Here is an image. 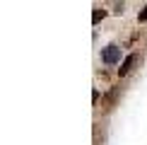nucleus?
Returning <instances> with one entry per match:
<instances>
[{
	"mask_svg": "<svg viewBox=\"0 0 147 145\" xmlns=\"http://www.w3.org/2000/svg\"><path fill=\"white\" fill-rule=\"evenodd\" d=\"M101 17H104V10H96V12H94V17H92V20H94V22H99Z\"/></svg>",
	"mask_w": 147,
	"mask_h": 145,
	"instance_id": "4",
	"label": "nucleus"
},
{
	"mask_svg": "<svg viewBox=\"0 0 147 145\" xmlns=\"http://www.w3.org/2000/svg\"><path fill=\"white\" fill-rule=\"evenodd\" d=\"M101 58H104V63H109V65L118 63V60H121V48L118 46H106L104 53H101Z\"/></svg>",
	"mask_w": 147,
	"mask_h": 145,
	"instance_id": "1",
	"label": "nucleus"
},
{
	"mask_svg": "<svg viewBox=\"0 0 147 145\" xmlns=\"http://www.w3.org/2000/svg\"><path fill=\"white\" fill-rule=\"evenodd\" d=\"M138 20H140V22H147V5L142 7V12H140V15H138Z\"/></svg>",
	"mask_w": 147,
	"mask_h": 145,
	"instance_id": "3",
	"label": "nucleus"
},
{
	"mask_svg": "<svg viewBox=\"0 0 147 145\" xmlns=\"http://www.w3.org/2000/svg\"><path fill=\"white\" fill-rule=\"evenodd\" d=\"M135 60H138V56H135V53H130V56H128V58L123 60V65L118 68V72H121V75H125V72L133 68V63H135Z\"/></svg>",
	"mask_w": 147,
	"mask_h": 145,
	"instance_id": "2",
	"label": "nucleus"
}]
</instances>
